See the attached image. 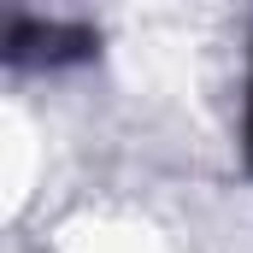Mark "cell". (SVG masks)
Here are the masks:
<instances>
[{
	"mask_svg": "<svg viewBox=\"0 0 253 253\" xmlns=\"http://www.w3.org/2000/svg\"><path fill=\"white\" fill-rule=\"evenodd\" d=\"M88 47H94V36L77 30V24H30V18H18L12 36H6V59H18V65H59V59L88 53Z\"/></svg>",
	"mask_w": 253,
	"mask_h": 253,
	"instance_id": "1",
	"label": "cell"
},
{
	"mask_svg": "<svg viewBox=\"0 0 253 253\" xmlns=\"http://www.w3.org/2000/svg\"><path fill=\"white\" fill-rule=\"evenodd\" d=\"M248 165H253V88H248Z\"/></svg>",
	"mask_w": 253,
	"mask_h": 253,
	"instance_id": "2",
	"label": "cell"
}]
</instances>
